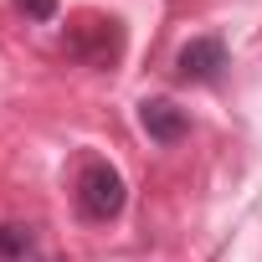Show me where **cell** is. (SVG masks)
<instances>
[{
    "label": "cell",
    "instance_id": "obj_1",
    "mask_svg": "<svg viewBox=\"0 0 262 262\" xmlns=\"http://www.w3.org/2000/svg\"><path fill=\"white\" fill-rule=\"evenodd\" d=\"M67 52H72L82 67H113L118 52H123V26H118L113 16L82 11V16H72V26H67Z\"/></svg>",
    "mask_w": 262,
    "mask_h": 262
},
{
    "label": "cell",
    "instance_id": "obj_3",
    "mask_svg": "<svg viewBox=\"0 0 262 262\" xmlns=\"http://www.w3.org/2000/svg\"><path fill=\"white\" fill-rule=\"evenodd\" d=\"M221 67H226V47H221L216 36H195V41H185L180 57H175V77H180V82H216Z\"/></svg>",
    "mask_w": 262,
    "mask_h": 262
},
{
    "label": "cell",
    "instance_id": "obj_6",
    "mask_svg": "<svg viewBox=\"0 0 262 262\" xmlns=\"http://www.w3.org/2000/svg\"><path fill=\"white\" fill-rule=\"evenodd\" d=\"M16 11L31 16V21H52L57 16V0H16Z\"/></svg>",
    "mask_w": 262,
    "mask_h": 262
},
{
    "label": "cell",
    "instance_id": "obj_2",
    "mask_svg": "<svg viewBox=\"0 0 262 262\" xmlns=\"http://www.w3.org/2000/svg\"><path fill=\"white\" fill-rule=\"evenodd\" d=\"M128 190H123V175L108 165V160H88L77 170V211L88 221H113L123 211Z\"/></svg>",
    "mask_w": 262,
    "mask_h": 262
},
{
    "label": "cell",
    "instance_id": "obj_4",
    "mask_svg": "<svg viewBox=\"0 0 262 262\" xmlns=\"http://www.w3.org/2000/svg\"><path fill=\"white\" fill-rule=\"evenodd\" d=\"M139 123H144V134H149V139H160V144L185 139V128H190L185 108H175L170 98H144V103H139Z\"/></svg>",
    "mask_w": 262,
    "mask_h": 262
},
{
    "label": "cell",
    "instance_id": "obj_5",
    "mask_svg": "<svg viewBox=\"0 0 262 262\" xmlns=\"http://www.w3.org/2000/svg\"><path fill=\"white\" fill-rule=\"evenodd\" d=\"M31 247H36L31 226H21V221H6V226H0V262H26Z\"/></svg>",
    "mask_w": 262,
    "mask_h": 262
}]
</instances>
